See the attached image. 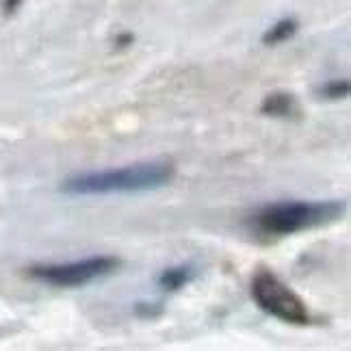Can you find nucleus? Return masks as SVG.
<instances>
[{"instance_id": "9", "label": "nucleus", "mask_w": 351, "mask_h": 351, "mask_svg": "<svg viewBox=\"0 0 351 351\" xmlns=\"http://www.w3.org/2000/svg\"><path fill=\"white\" fill-rule=\"evenodd\" d=\"M20 5H22V0H5V3H3V7H5V11H7V13L16 11Z\"/></svg>"}, {"instance_id": "7", "label": "nucleus", "mask_w": 351, "mask_h": 351, "mask_svg": "<svg viewBox=\"0 0 351 351\" xmlns=\"http://www.w3.org/2000/svg\"><path fill=\"white\" fill-rule=\"evenodd\" d=\"M297 31V22L295 20H280L276 26H271L265 35H263V44L265 46H276V44H282L287 42L289 37H293Z\"/></svg>"}, {"instance_id": "4", "label": "nucleus", "mask_w": 351, "mask_h": 351, "mask_svg": "<svg viewBox=\"0 0 351 351\" xmlns=\"http://www.w3.org/2000/svg\"><path fill=\"white\" fill-rule=\"evenodd\" d=\"M119 267V261L113 256H91L85 261L63 263V265H37L31 267L29 274L44 282V285L57 287V289H76L85 287L89 282L113 274Z\"/></svg>"}, {"instance_id": "3", "label": "nucleus", "mask_w": 351, "mask_h": 351, "mask_svg": "<svg viewBox=\"0 0 351 351\" xmlns=\"http://www.w3.org/2000/svg\"><path fill=\"white\" fill-rule=\"evenodd\" d=\"M252 297L261 310L291 326H308L306 302L271 271H258L252 280Z\"/></svg>"}, {"instance_id": "8", "label": "nucleus", "mask_w": 351, "mask_h": 351, "mask_svg": "<svg viewBox=\"0 0 351 351\" xmlns=\"http://www.w3.org/2000/svg\"><path fill=\"white\" fill-rule=\"evenodd\" d=\"M319 96L321 98H328V100H343L349 96V80H330L321 89H319Z\"/></svg>"}, {"instance_id": "5", "label": "nucleus", "mask_w": 351, "mask_h": 351, "mask_svg": "<svg viewBox=\"0 0 351 351\" xmlns=\"http://www.w3.org/2000/svg\"><path fill=\"white\" fill-rule=\"evenodd\" d=\"M295 109H297L295 98L291 93H282V91L269 93L261 104V113L269 117H289L295 113Z\"/></svg>"}, {"instance_id": "2", "label": "nucleus", "mask_w": 351, "mask_h": 351, "mask_svg": "<svg viewBox=\"0 0 351 351\" xmlns=\"http://www.w3.org/2000/svg\"><path fill=\"white\" fill-rule=\"evenodd\" d=\"M347 204L341 199L328 202H280V204L265 206L258 213V223L265 232L271 234H297L334 223L343 217Z\"/></svg>"}, {"instance_id": "1", "label": "nucleus", "mask_w": 351, "mask_h": 351, "mask_svg": "<svg viewBox=\"0 0 351 351\" xmlns=\"http://www.w3.org/2000/svg\"><path fill=\"white\" fill-rule=\"evenodd\" d=\"M173 165L160 163H137L119 169L78 173L61 184V191L67 195H106V193H132L152 191L171 182Z\"/></svg>"}, {"instance_id": "6", "label": "nucleus", "mask_w": 351, "mask_h": 351, "mask_svg": "<svg viewBox=\"0 0 351 351\" xmlns=\"http://www.w3.org/2000/svg\"><path fill=\"white\" fill-rule=\"evenodd\" d=\"M195 278V269L191 265H180V267H171L165 269L158 278V287L165 291H178L182 287H186L189 282Z\"/></svg>"}]
</instances>
